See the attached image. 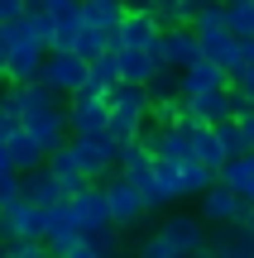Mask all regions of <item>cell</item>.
Masks as SVG:
<instances>
[{
    "mask_svg": "<svg viewBox=\"0 0 254 258\" xmlns=\"http://www.w3.org/2000/svg\"><path fill=\"white\" fill-rule=\"evenodd\" d=\"M48 258H53V253H48Z\"/></svg>",
    "mask_w": 254,
    "mask_h": 258,
    "instance_id": "7bdbcfd3",
    "label": "cell"
},
{
    "mask_svg": "<svg viewBox=\"0 0 254 258\" xmlns=\"http://www.w3.org/2000/svg\"><path fill=\"white\" fill-rule=\"evenodd\" d=\"M149 101L154 105H182V82H178L173 67H163V72L149 82Z\"/></svg>",
    "mask_w": 254,
    "mask_h": 258,
    "instance_id": "83f0119b",
    "label": "cell"
},
{
    "mask_svg": "<svg viewBox=\"0 0 254 258\" xmlns=\"http://www.w3.org/2000/svg\"><path fill=\"white\" fill-rule=\"evenodd\" d=\"M144 144L154 148V158H159V163H197V158H192V139H187V129L182 124H154V134L144 139Z\"/></svg>",
    "mask_w": 254,
    "mask_h": 258,
    "instance_id": "4fadbf2b",
    "label": "cell"
},
{
    "mask_svg": "<svg viewBox=\"0 0 254 258\" xmlns=\"http://www.w3.org/2000/svg\"><path fill=\"white\" fill-rule=\"evenodd\" d=\"M48 211L34 201H15L0 211V244H43Z\"/></svg>",
    "mask_w": 254,
    "mask_h": 258,
    "instance_id": "5b68a950",
    "label": "cell"
},
{
    "mask_svg": "<svg viewBox=\"0 0 254 258\" xmlns=\"http://www.w3.org/2000/svg\"><path fill=\"white\" fill-rule=\"evenodd\" d=\"M197 5H201V10H207V5H226V0H197Z\"/></svg>",
    "mask_w": 254,
    "mask_h": 258,
    "instance_id": "60d3db41",
    "label": "cell"
},
{
    "mask_svg": "<svg viewBox=\"0 0 254 258\" xmlns=\"http://www.w3.org/2000/svg\"><path fill=\"white\" fill-rule=\"evenodd\" d=\"M245 206L249 201H240L226 182H216L207 196H197V215H201V225H211V230H235L240 215H245Z\"/></svg>",
    "mask_w": 254,
    "mask_h": 258,
    "instance_id": "ba28073f",
    "label": "cell"
},
{
    "mask_svg": "<svg viewBox=\"0 0 254 258\" xmlns=\"http://www.w3.org/2000/svg\"><path fill=\"white\" fill-rule=\"evenodd\" d=\"M216 134H221V144H226V153H230V158H245V153H249V139H245V129H240V120L216 124Z\"/></svg>",
    "mask_w": 254,
    "mask_h": 258,
    "instance_id": "4dcf8cb0",
    "label": "cell"
},
{
    "mask_svg": "<svg viewBox=\"0 0 254 258\" xmlns=\"http://www.w3.org/2000/svg\"><path fill=\"white\" fill-rule=\"evenodd\" d=\"M86 77H91V62H82L77 53H48L43 77H38V82H43V86H53L58 96H67V101H72V96L86 86Z\"/></svg>",
    "mask_w": 254,
    "mask_h": 258,
    "instance_id": "9c48e42d",
    "label": "cell"
},
{
    "mask_svg": "<svg viewBox=\"0 0 254 258\" xmlns=\"http://www.w3.org/2000/svg\"><path fill=\"white\" fill-rule=\"evenodd\" d=\"M106 206H111V220L115 230H134V225H144V215H149V201H144V191L134 182H125L120 172L106 177Z\"/></svg>",
    "mask_w": 254,
    "mask_h": 258,
    "instance_id": "8992f818",
    "label": "cell"
},
{
    "mask_svg": "<svg viewBox=\"0 0 254 258\" xmlns=\"http://www.w3.org/2000/svg\"><path fill=\"white\" fill-rule=\"evenodd\" d=\"M67 258H111V253H106V249H96L91 239H82V244H77V249L67 253Z\"/></svg>",
    "mask_w": 254,
    "mask_h": 258,
    "instance_id": "74e56055",
    "label": "cell"
},
{
    "mask_svg": "<svg viewBox=\"0 0 254 258\" xmlns=\"http://www.w3.org/2000/svg\"><path fill=\"white\" fill-rule=\"evenodd\" d=\"M82 244V230H77V220H72V206H53L48 211V225H43V249L53 253V258H67Z\"/></svg>",
    "mask_w": 254,
    "mask_h": 258,
    "instance_id": "8fae6325",
    "label": "cell"
},
{
    "mask_svg": "<svg viewBox=\"0 0 254 258\" xmlns=\"http://www.w3.org/2000/svg\"><path fill=\"white\" fill-rule=\"evenodd\" d=\"M111 53H115V48H111ZM115 57H120V82H130V86H149L154 77L163 72V62L154 53H130V48H125V53H115Z\"/></svg>",
    "mask_w": 254,
    "mask_h": 258,
    "instance_id": "cb8c5ba5",
    "label": "cell"
},
{
    "mask_svg": "<svg viewBox=\"0 0 254 258\" xmlns=\"http://www.w3.org/2000/svg\"><path fill=\"white\" fill-rule=\"evenodd\" d=\"M15 201H24V172L5 167V172H0V211H5V206H15Z\"/></svg>",
    "mask_w": 254,
    "mask_h": 258,
    "instance_id": "1f68e13d",
    "label": "cell"
},
{
    "mask_svg": "<svg viewBox=\"0 0 254 258\" xmlns=\"http://www.w3.org/2000/svg\"><path fill=\"white\" fill-rule=\"evenodd\" d=\"M240 129H245V139H249V153H254V110H240Z\"/></svg>",
    "mask_w": 254,
    "mask_h": 258,
    "instance_id": "f35d334b",
    "label": "cell"
},
{
    "mask_svg": "<svg viewBox=\"0 0 254 258\" xmlns=\"http://www.w3.org/2000/svg\"><path fill=\"white\" fill-rule=\"evenodd\" d=\"M130 15V0H82V24L101 29V34H115Z\"/></svg>",
    "mask_w": 254,
    "mask_h": 258,
    "instance_id": "d6986e66",
    "label": "cell"
},
{
    "mask_svg": "<svg viewBox=\"0 0 254 258\" xmlns=\"http://www.w3.org/2000/svg\"><path fill=\"white\" fill-rule=\"evenodd\" d=\"M197 258H254V239L245 230H221L197 249Z\"/></svg>",
    "mask_w": 254,
    "mask_h": 258,
    "instance_id": "7402d4cb",
    "label": "cell"
},
{
    "mask_svg": "<svg viewBox=\"0 0 254 258\" xmlns=\"http://www.w3.org/2000/svg\"><path fill=\"white\" fill-rule=\"evenodd\" d=\"M201 38L197 29H168L163 34V67H173V72H187L192 62H201Z\"/></svg>",
    "mask_w": 254,
    "mask_h": 258,
    "instance_id": "e0dca14e",
    "label": "cell"
},
{
    "mask_svg": "<svg viewBox=\"0 0 254 258\" xmlns=\"http://www.w3.org/2000/svg\"><path fill=\"white\" fill-rule=\"evenodd\" d=\"M115 172H120L125 182H134L139 191H149L154 177H159V158H154V148L139 139V144H125L120 148V167H115Z\"/></svg>",
    "mask_w": 254,
    "mask_h": 258,
    "instance_id": "5bb4252c",
    "label": "cell"
},
{
    "mask_svg": "<svg viewBox=\"0 0 254 258\" xmlns=\"http://www.w3.org/2000/svg\"><path fill=\"white\" fill-rule=\"evenodd\" d=\"M67 124H72V139L82 134H106L111 129V96H96V91H77L67 101Z\"/></svg>",
    "mask_w": 254,
    "mask_h": 258,
    "instance_id": "52a82bcc",
    "label": "cell"
},
{
    "mask_svg": "<svg viewBox=\"0 0 254 258\" xmlns=\"http://www.w3.org/2000/svg\"><path fill=\"white\" fill-rule=\"evenodd\" d=\"M5 144H10V163H15V172H38V167L48 163V148L38 144L34 134H24V129H19V134H10Z\"/></svg>",
    "mask_w": 254,
    "mask_h": 258,
    "instance_id": "603a6c76",
    "label": "cell"
},
{
    "mask_svg": "<svg viewBox=\"0 0 254 258\" xmlns=\"http://www.w3.org/2000/svg\"><path fill=\"white\" fill-rule=\"evenodd\" d=\"M130 10H149L163 34H168V29H192L197 15H201L197 0H130Z\"/></svg>",
    "mask_w": 254,
    "mask_h": 258,
    "instance_id": "7c38bea8",
    "label": "cell"
},
{
    "mask_svg": "<svg viewBox=\"0 0 254 258\" xmlns=\"http://www.w3.org/2000/svg\"><path fill=\"white\" fill-rule=\"evenodd\" d=\"M48 172L58 177V186H63L67 196H77V191H82V186H91V177H86L82 167H77V158H72V148H58V153L48 158Z\"/></svg>",
    "mask_w": 254,
    "mask_h": 258,
    "instance_id": "d4e9b609",
    "label": "cell"
},
{
    "mask_svg": "<svg viewBox=\"0 0 254 258\" xmlns=\"http://www.w3.org/2000/svg\"><path fill=\"white\" fill-rule=\"evenodd\" d=\"M5 258H48V249L43 244H10Z\"/></svg>",
    "mask_w": 254,
    "mask_h": 258,
    "instance_id": "d590c367",
    "label": "cell"
},
{
    "mask_svg": "<svg viewBox=\"0 0 254 258\" xmlns=\"http://www.w3.org/2000/svg\"><path fill=\"white\" fill-rule=\"evenodd\" d=\"M192 29H197V34H216V29H230L226 5H207V10L197 15V24H192Z\"/></svg>",
    "mask_w": 254,
    "mask_h": 258,
    "instance_id": "836d02e7",
    "label": "cell"
},
{
    "mask_svg": "<svg viewBox=\"0 0 254 258\" xmlns=\"http://www.w3.org/2000/svg\"><path fill=\"white\" fill-rule=\"evenodd\" d=\"M159 234L178 253H187V258H197V249L207 244V225H201V215H168V220L159 225Z\"/></svg>",
    "mask_w": 254,
    "mask_h": 258,
    "instance_id": "2e32d148",
    "label": "cell"
},
{
    "mask_svg": "<svg viewBox=\"0 0 254 258\" xmlns=\"http://www.w3.org/2000/svg\"><path fill=\"white\" fill-rule=\"evenodd\" d=\"M235 96H240L245 110H254V67H245V72L235 77Z\"/></svg>",
    "mask_w": 254,
    "mask_h": 258,
    "instance_id": "e575fe53",
    "label": "cell"
},
{
    "mask_svg": "<svg viewBox=\"0 0 254 258\" xmlns=\"http://www.w3.org/2000/svg\"><path fill=\"white\" fill-rule=\"evenodd\" d=\"M24 201H34V206H43V211H53V206L72 201V196L58 186V177L48 172V163H43L38 172H24Z\"/></svg>",
    "mask_w": 254,
    "mask_h": 258,
    "instance_id": "ffe728a7",
    "label": "cell"
},
{
    "mask_svg": "<svg viewBox=\"0 0 254 258\" xmlns=\"http://www.w3.org/2000/svg\"><path fill=\"white\" fill-rule=\"evenodd\" d=\"M72 53L82 57V62H96V57L111 53V34H101V29H86V24H82V34H77Z\"/></svg>",
    "mask_w": 254,
    "mask_h": 258,
    "instance_id": "f1b7e54d",
    "label": "cell"
},
{
    "mask_svg": "<svg viewBox=\"0 0 254 258\" xmlns=\"http://www.w3.org/2000/svg\"><path fill=\"white\" fill-rule=\"evenodd\" d=\"M111 258H139V253H111Z\"/></svg>",
    "mask_w": 254,
    "mask_h": 258,
    "instance_id": "b9f144b4",
    "label": "cell"
},
{
    "mask_svg": "<svg viewBox=\"0 0 254 258\" xmlns=\"http://www.w3.org/2000/svg\"><path fill=\"white\" fill-rule=\"evenodd\" d=\"M221 182H226L230 191L240 196V201H249V206H254V153L230 158V163H226V172H221Z\"/></svg>",
    "mask_w": 254,
    "mask_h": 258,
    "instance_id": "484cf974",
    "label": "cell"
},
{
    "mask_svg": "<svg viewBox=\"0 0 254 258\" xmlns=\"http://www.w3.org/2000/svg\"><path fill=\"white\" fill-rule=\"evenodd\" d=\"M235 230H245L249 239H254V206H245V215H240V225H235Z\"/></svg>",
    "mask_w": 254,
    "mask_h": 258,
    "instance_id": "ab89813d",
    "label": "cell"
},
{
    "mask_svg": "<svg viewBox=\"0 0 254 258\" xmlns=\"http://www.w3.org/2000/svg\"><path fill=\"white\" fill-rule=\"evenodd\" d=\"M187 110L197 115V124H226V120H240V96H235V86H226V91H211V96H197V101H187Z\"/></svg>",
    "mask_w": 254,
    "mask_h": 258,
    "instance_id": "9a60e30c",
    "label": "cell"
},
{
    "mask_svg": "<svg viewBox=\"0 0 254 258\" xmlns=\"http://www.w3.org/2000/svg\"><path fill=\"white\" fill-rule=\"evenodd\" d=\"M111 48H115V53H125V48H130V53H154L163 62V29L154 24L149 10H130L125 24L111 34Z\"/></svg>",
    "mask_w": 254,
    "mask_h": 258,
    "instance_id": "3957f363",
    "label": "cell"
},
{
    "mask_svg": "<svg viewBox=\"0 0 254 258\" xmlns=\"http://www.w3.org/2000/svg\"><path fill=\"white\" fill-rule=\"evenodd\" d=\"M187 139H192V158H197L201 167H211V172H226V163H230V153H226V144H221V134L211 124H192L187 129Z\"/></svg>",
    "mask_w": 254,
    "mask_h": 258,
    "instance_id": "ac0fdd59",
    "label": "cell"
},
{
    "mask_svg": "<svg viewBox=\"0 0 254 258\" xmlns=\"http://www.w3.org/2000/svg\"><path fill=\"white\" fill-rule=\"evenodd\" d=\"M67 206H72V220H77V230H82V239L115 234V220H111V206H106V186H101V182L82 186Z\"/></svg>",
    "mask_w": 254,
    "mask_h": 258,
    "instance_id": "277c9868",
    "label": "cell"
},
{
    "mask_svg": "<svg viewBox=\"0 0 254 258\" xmlns=\"http://www.w3.org/2000/svg\"><path fill=\"white\" fill-rule=\"evenodd\" d=\"M154 120V101H149V86H130V82H120L111 91V129L106 134L115 139V144H139L144 139V129H149Z\"/></svg>",
    "mask_w": 254,
    "mask_h": 258,
    "instance_id": "6da1fadb",
    "label": "cell"
},
{
    "mask_svg": "<svg viewBox=\"0 0 254 258\" xmlns=\"http://www.w3.org/2000/svg\"><path fill=\"white\" fill-rule=\"evenodd\" d=\"M182 82V105L197 101V96H211V91H226V86H235V77L226 72V67H216L211 57H201V62H192L187 72H178Z\"/></svg>",
    "mask_w": 254,
    "mask_h": 258,
    "instance_id": "30bf717a",
    "label": "cell"
},
{
    "mask_svg": "<svg viewBox=\"0 0 254 258\" xmlns=\"http://www.w3.org/2000/svg\"><path fill=\"white\" fill-rule=\"evenodd\" d=\"M29 15V0H0V24L5 19H24Z\"/></svg>",
    "mask_w": 254,
    "mask_h": 258,
    "instance_id": "8d00e7d4",
    "label": "cell"
},
{
    "mask_svg": "<svg viewBox=\"0 0 254 258\" xmlns=\"http://www.w3.org/2000/svg\"><path fill=\"white\" fill-rule=\"evenodd\" d=\"M0 48H5V57H15V53H48L43 38H38L34 24H29V15H24V19H5V24H0Z\"/></svg>",
    "mask_w": 254,
    "mask_h": 258,
    "instance_id": "44dd1931",
    "label": "cell"
},
{
    "mask_svg": "<svg viewBox=\"0 0 254 258\" xmlns=\"http://www.w3.org/2000/svg\"><path fill=\"white\" fill-rule=\"evenodd\" d=\"M226 19L235 38H254V0H226Z\"/></svg>",
    "mask_w": 254,
    "mask_h": 258,
    "instance_id": "f546056e",
    "label": "cell"
},
{
    "mask_svg": "<svg viewBox=\"0 0 254 258\" xmlns=\"http://www.w3.org/2000/svg\"><path fill=\"white\" fill-rule=\"evenodd\" d=\"M67 148H72L77 167H82L91 182H106V177H115V167H120V144H115L111 134H82V139H67Z\"/></svg>",
    "mask_w": 254,
    "mask_h": 258,
    "instance_id": "7a4b0ae2",
    "label": "cell"
},
{
    "mask_svg": "<svg viewBox=\"0 0 254 258\" xmlns=\"http://www.w3.org/2000/svg\"><path fill=\"white\" fill-rule=\"evenodd\" d=\"M115 86H120V57H115V53H106V57H96V62H91L86 91H96V96H111Z\"/></svg>",
    "mask_w": 254,
    "mask_h": 258,
    "instance_id": "4316f807",
    "label": "cell"
},
{
    "mask_svg": "<svg viewBox=\"0 0 254 258\" xmlns=\"http://www.w3.org/2000/svg\"><path fill=\"white\" fill-rule=\"evenodd\" d=\"M134 253H139V258H187V253H178V249H173V244L163 239L159 230H154V234H144V244H139Z\"/></svg>",
    "mask_w": 254,
    "mask_h": 258,
    "instance_id": "d6a6232c",
    "label": "cell"
}]
</instances>
